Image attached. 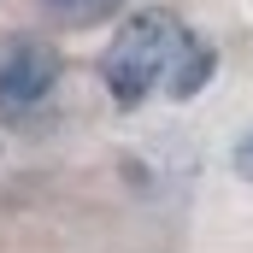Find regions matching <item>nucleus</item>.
Instances as JSON below:
<instances>
[{
	"label": "nucleus",
	"mask_w": 253,
	"mask_h": 253,
	"mask_svg": "<svg viewBox=\"0 0 253 253\" xmlns=\"http://www.w3.org/2000/svg\"><path fill=\"white\" fill-rule=\"evenodd\" d=\"M194 42H200V36H194L183 18H171V12H159V6H153V12H135L124 30L106 42V53H100V83H106L112 106H118V112H135L147 94H159Z\"/></svg>",
	"instance_id": "f257e3e1"
},
{
	"label": "nucleus",
	"mask_w": 253,
	"mask_h": 253,
	"mask_svg": "<svg viewBox=\"0 0 253 253\" xmlns=\"http://www.w3.org/2000/svg\"><path fill=\"white\" fill-rule=\"evenodd\" d=\"M59 71H65V59L47 36H6L0 42V112L6 118L36 112L59 88Z\"/></svg>",
	"instance_id": "f03ea898"
},
{
	"label": "nucleus",
	"mask_w": 253,
	"mask_h": 253,
	"mask_svg": "<svg viewBox=\"0 0 253 253\" xmlns=\"http://www.w3.org/2000/svg\"><path fill=\"white\" fill-rule=\"evenodd\" d=\"M212 71H218V53H212L206 42H194L189 53H183V65L171 71V83H165V94H171V100H194V94H200V88L212 83Z\"/></svg>",
	"instance_id": "7ed1b4c3"
},
{
	"label": "nucleus",
	"mask_w": 253,
	"mask_h": 253,
	"mask_svg": "<svg viewBox=\"0 0 253 253\" xmlns=\"http://www.w3.org/2000/svg\"><path fill=\"white\" fill-rule=\"evenodd\" d=\"M53 24H65V30H88V24H106V18H118L129 0H36Z\"/></svg>",
	"instance_id": "20e7f679"
},
{
	"label": "nucleus",
	"mask_w": 253,
	"mask_h": 253,
	"mask_svg": "<svg viewBox=\"0 0 253 253\" xmlns=\"http://www.w3.org/2000/svg\"><path fill=\"white\" fill-rule=\"evenodd\" d=\"M230 171H236L242 183H253V129L236 141V147H230Z\"/></svg>",
	"instance_id": "39448f33"
}]
</instances>
